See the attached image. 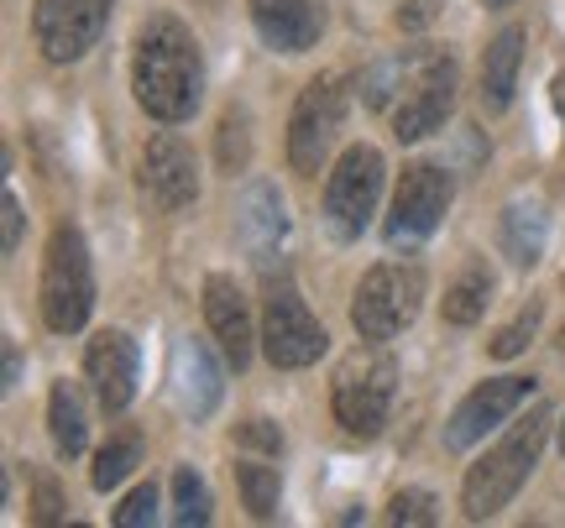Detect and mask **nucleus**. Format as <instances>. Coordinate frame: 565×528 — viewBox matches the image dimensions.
Segmentation results:
<instances>
[{
  "instance_id": "1",
  "label": "nucleus",
  "mask_w": 565,
  "mask_h": 528,
  "mask_svg": "<svg viewBox=\"0 0 565 528\" xmlns=\"http://www.w3.org/2000/svg\"><path fill=\"white\" fill-rule=\"evenodd\" d=\"M131 89L137 105L162 126H179L200 110L204 63L194 47V32L179 17H147L137 32V58H131Z\"/></svg>"
},
{
  "instance_id": "2",
  "label": "nucleus",
  "mask_w": 565,
  "mask_h": 528,
  "mask_svg": "<svg viewBox=\"0 0 565 528\" xmlns=\"http://www.w3.org/2000/svg\"><path fill=\"white\" fill-rule=\"evenodd\" d=\"M545 434H550V408L534 403L529 408V419L508 429L498 445L487 450L477 466L466 471L461 482V508L471 524H487V518H498V513L519 497V487L529 482V471L540 466V450H545Z\"/></svg>"
},
{
  "instance_id": "3",
  "label": "nucleus",
  "mask_w": 565,
  "mask_h": 528,
  "mask_svg": "<svg viewBox=\"0 0 565 528\" xmlns=\"http://www.w3.org/2000/svg\"><path fill=\"white\" fill-rule=\"evenodd\" d=\"M398 392V366L383 351V341L356 346L335 366V382H330V408H335V424L356 440H372L387 424V408Z\"/></svg>"
},
{
  "instance_id": "4",
  "label": "nucleus",
  "mask_w": 565,
  "mask_h": 528,
  "mask_svg": "<svg viewBox=\"0 0 565 528\" xmlns=\"http://www.w3.org/2000/svg\"><path fill=\"white\" fill-rule=\"evenodd\" d=\"M95 309V267H89V246H84L79 225L63 220L47 236V257H42V320L58 335L84 330Z\"/></svg>"
},
{
  "instance_id": "5",
  "label": "nucleus",
  "mask_w": 565,
  "mask_h": 528,
  "mask_svg": "<svg viewBox=\"0 0 565 528\" xmlns=\"http://www.w3.org/2000/svg\"><path fill=\"white\" fill-rule=\"evenodd\" d=\"M424 304V272L414 262H383L372 267L351 299V325L362 341H393L414 325Z\"/></svg>"
},
{
  "instance_id": "6",
  "label": "nucleus",
  "mask_w": 565,
  "mask_h": 528,
  "mask_svg": "<svg viewBox=\"0 0 565 528\" xmlns=\"http://www.w3.org/2000/svg\"><path fill=\"white\" fill-rule=\"evenodd\" d=\"M456 58L440 53V47H419L414 58V74H408L404 95L393 100V137L398 142H424L429 131H440L456 110Z\"/></svg>"
},
{
  "instance_id": "7",
  "label": "nucleus",
  "mask_w": 565,
  "mask_h": 528,
  "mask_svg": "<svg viewBox=\"0 0 565 528\" xmlns=\"http://www.w3.org/2000/svg\"><path fill=\"white\" fill-rule=\"evenodd\" d=\"M383 200V152L377 147H345L341 163L324 183V225L335 241H356Z\"/></svg>"
},
{
  "instance_id": "8",
  "label": "nucleus",
  "mask_w": 565,
  "mask_h": 528,
  "mask_svg": "<svg viewBox=\"0 0 565 528\" xmlns=\"http://www.w3.org/2000/svg\"><path fill=\"white\" fill-rule=\"evenodd\" d=\"M341 121H345V84L341 74H320V79L303 84L299 105L288 116V163L299 179H315L330 158V147L341 137Z\"/></svg>"
},
{
  "instance_id": "9",
  "label": "nucleus",
  "mask_w": 565,
  "mask_h": 528,
  "mask_svg": "<svg viewBox=\"0 0 565 528\" xmlns=\"http://www.w3.org/2000/svg\"><path fill=\"white\" fill-rule=\"evenodd\" d=\"M324 346H330L324 325L309 314V304L299 299V288L278 272V278L267 283V304H263V351H267V362L299 371V366L320 362Z\"/></svg>"
},
{
  "instance_id": "10",
  "label": "nucleus",
  "mask_w": 565,
  "mask_h": 528,
  "mask_svg": "<svg viewBox=\"0 0 565 528\" xmlns=\"http://www.w3.org/2000/svg\"><path fill=\"white\" fill-rule=\"evenodd\" d=\"M110 21V0H38L32 32L47 63H79L100 42Z\"/></svg>"
},
{
  "instance_id": "11",
  "label": "nucleus",
  "mask_w": 565,
  "mask_h": 528,
  "mask_svg": "<svg viewBox=\"0 0 565 528\" xmlns=\"http://www.w3.org/2000/svg\"><path fill=\"white\" fill-rule=\"evenodd\" d=\"M456 183L435 163H408L393 194V215H387V241H424L450 209Z\"/></svg>"
},
{
  "instance_id": "12",
  "label": "nucleus",
  "mask_w": 565,
  "mask_h": 528,
  "mask_svg": "<svg viewBox=\"0 0 565 528\" xmlns=\"http://www.w3.org/2000/svg\"><path fill=\"white\" fill-rule=\"evenodd\" d=\"M529 398H534V377H492V382L471 387L445 424V450H471L477 440H487V429L508 424Z\"/></svg>"
},
{
  "instance_id": "13",
  "label": "nucleus",
  "mask_w": 565,
  "mask_h": 528,
  "mask_svg": "<svg viewBox=\"0 0 565 528\" xmlns=\"http://www.w3.org/2000/svg\"><path fill=\"white\" fill-rule=\"evenodd\" d=\"M141 183L162 209H189L200 200V173H194V152L173 137V131H152L141 147Z\"/></svg>"
},
{
  "instance_id": "14",
  "label": "nucleus",
  "mask_w": 565,
  "mask_h": 528,
  "mask_svg": "<svg viewBox=\"0 0 565 528\" xmlns=\"http://www.w3.org/2000/svg\"><path fill=\"white\" fill-rule=\"evenodd\" d=\"M84 371L95 382V398H100L105 413H121L131 398H137V371H141V356H137V341L126 330H100L89 351H84Z\"/></svg>"
},
{
  "instance_id": "15",
  "label": "nucleus",
  "mask_w": 565,
  "mask_h": 528,
  "mask_svg": "<svg viewBox=\"0 0 565 528\" xmlns=\"http://www.w3.org/2000/svg\"><path fill=\"white\" fill-rule=\"evenodd\" d=\"M204 320H210V335H215L221 356L242 371L252 362L257 330H252V309H246V293L236 288V278H225V272L204 278Z\"/></svg>"
},
{
  "instance_id": "16",
  "label": "nucleus",
  "mask_w": 565,
  "mask_h": 528,
  "mask_svg": "<svg viewBox=\"0 0 565 528\" xmlns=\"http://www.w3.org/2000/svg\"><path fill=\"white\" fill-rule=\"evenodd\" d=\"M252 21L267 47L309 53L324 32V0H252Z\"/></svg>"
},
{
  "instance_id": "17",
  "label": "nucleus",
  "mask_w": 565,
  "mask_h": 528,
  "mask_svg": "<svg viewBox=\"0 0 565 528\" xmlns=\"http://www.w3.org/2000/svg\"><path fill=\"white\" fill-rule=\"evenodd\" d=\"M173 392H179V408L194 424L210 419L215 403H221V366H215L210 346L194 341V335H183L179 346H173Z\"/></svg>"
},
{
  "instance_id": "18",
  "label": "nucleus",
  "mask_w": 565,
  "mask_h": 528,
  "mask_svg": "<svg viewBox=\"0 0 565 528\" xmlns=\"http://www.w3.org/2000/svg\"><path fill=\"white\" fill-rule=\"evenodd\" d=\"M519 63H524V26H503L482 53V110L487 116H503L508 105H513Z\"/></svg>"
},
{
  "instance_id": "19",
  "label": "nucleus",
  "mask_w": 565,
  "mask_h": 528,
  "mask_svg": "<svg viewBox=\"0 0 565 528\" xmlns=\"http://www.w3.org/2000/svg\"><path fill=\"white\" fill-rule=\"evenodd\" d=\"M236 225H242V241L252 246V257L257 262H273V246L282 241V230H288V215H282V200H278V188L267 179L257 183H246V194H242V215H236Z\"/></svg>"
},
{
  "instance_id": "20",
  "label": "nucleus",
  "mask_w": 565,
  "mask_h": 528,
  "mask_svg": "<svg viewBox=\"0 0 565 528\" xmlns=\"http://www.w3.org/2000/svg\"><path fill=\"white\" fill-rule=\"evenodd\" d=\"M545 236H550V220L534 200H513L503 209V220H498V246H503V257L519 272H529L545 257Z\"/></svg>"
},
{
  "instance_id": "21",
  "label": "nucleus",
  "mask_w": 565,
  "mask_h": 528,
  "mask_svg": "<svg viewBox=\"0 0 565 528\" xmlns=\"http://www.w3.org/2000/svg\"><path fill=\"white\" fill-rule=\"evenodd\" d=\"M47 429H53V450H58L63 461L84 455L89 419H84V403H79V392H74V382H53V392H47Z\"/></svg>"
},
{
  "instance_id": "22",
  "label": "nucleus",
  "mask_w": 565,
  "mask_h": 528,
  "mask_svg": "<svg viewBox=\"0 0 565 528\" xmlns=\"http://www.w3.org/2000/svg\"><path fill=\"white\" fill-rule=\"evenodd\" d=\"M487 304H492V272H487L482 257H471L450 278V288H445V320L450 325H477L487 314Z\"/></svg>"
},
{
  "instance_id": "23",
  "label": "nucleus",
  "mask_w": 565,
  "mask_h": 528,
  "mask_svg": "<svg viewBox=\"0 0 565 528\" xmlns=\"http://www.w3.org/2000/svg\"><path fill=\"white\" fill-rule=\"evenodd\" d=\"M137 466H141V429L121 424V429H110V440L100 445V455H95V471H89V482H95V492H110V487H121V482Z\"/></svg>"
},
{
  "instance_id": "24",
  "label": "nucleus",
  "mask_w": 565,
  "mask_h": 528,
  "mask_svg": "<svg viewBox=\"0 0 565 528\" xmlns=\"http://www.w3.org/2000/svg\"><path fill=\"white\" fill-rule=\"evenodd\" d=\"M414 58H419V53H398V58L372 63L362 74V100L372 105V110H393V100L404 95L408 74H414Z\"/></svg>"
},
{
  "instance_id": "25",
  "label": "nucleus",
  "mask_w": 565,
  "mask_h": 528,
  "mask_svg": "<svg viewBox=\"0 0 565 528\" xmlns=\"http://www.w3.org/2000/svg\"><path fill=\"white\" fill-rule=\"evenodd\" d=\"M236 487H242V503L246 513L267 524L273 513H278V497H282V482L273 466H257V461H236Z\"/></svg>"
},
{
  "instance_id": "26",
  "label": "nucleus",
  "mask_w": 565,
  "mask_h": 528,
  "mask_svg": "<svg viewBox=\"0 0 565 528\" xmlns=\"http://www.w3.org/2000/svg\"><path fill=\"white\" fill-rule=\"evenodd\" d=\"M173 497H179V513H173V524L179 528L210 524V487H204V476L194 466L173 471Z\"/></svg>"
},
{
  "instance_id": "27",
  "label": "nucleus",
  "mask_w": 565,
  "mask_h": 528,
  "mask_svg": "<svg viewBox=\"0 0 565 528\" xmlns=\"http://www.w3.org/2000/svg\"><path fill=\"white\" fill-rule=\"evenodd\" d=\"M540 320H545V304H540V299H529V304L519 309V320L498 330V335H492V346H487V351H492L498 362H513V356H519V351H524L529 341H534V330H540Z\"/></svg>"
},
{
  "instance_id": "28",
  "label": "nucleus",
  "mask_w": 565,
  "mask_h": 528,
  "mask_svg": "<svg viewBox=\"0 0 565 528\" xmlns=\"http://www.w3.org/2000/svg\"><path fill=\"white\" fill-rule=\"evenodd\" d=\"M252 121H246V110L242 105H231L221 116V168L225 173H242L246 168V158H252Z\"/></svg>"
},
{
  "instance_id": "29",
  "label": "nucleus",
  "mask_w": 565,
  "mask_h": 528,
  "mask_svg": "<svg viewBox=\"0 0 565 528\" xmlns=\"http://www.w3.org/2000/svg\"><path fill=\"white\" fill-rule=\"evenodd\" d=\"M387 524L429 528L435 524V497H429V492H398V497L387 503Z\"/></svg>"
},
{
  "instance_id": "30",
  "label": "nucleus",
  "mask_w": 565,
  "mask_h": 528,
  "mask_svg": "<svg viewBox=\"0 0 565 528\" xmlns=\"http://www.w3.org/2000/svg\"><path fill=\"white\" fill-rule=\"evenodd\" d=\"M152 518H158V487H152V482H147V487H137L121 508H116V524H121V528H141V524H152Z\"/></svg>"
},
{
  "instance_id": "31",
  "label": "nucleus",
  "mask_w": 565,
  "mask_h": 528,
  "mask_svg": "<svg viewBox=\"0 0 565 528\" xmlns=\"http://www.w3.org/2000/svg\"><path fill=\"white\" fill-rule=\"evenodd\" d=\"M435 17H440V0H404L398 26H404V32H424V26H429Z\"/></svg>"
},
{
  "instance_id": "32",
  "label": "nucleus",
  "mask_w": 565,
  "mask_h": 528,
  "mask_svg": "<svg viewBox=\"0 0 565 528\" xmlns=\"http://www.w3.org/2000/svg\"><path fill=\"white\" fill-rule=\"evenodd\" d=\"M236 440H246V445H263V450H282V434L267 419H246L242 429H236Z\"/></svg>"
},
{
  "instance_id": "33",
  "label": "nucleus",
  "mask_w": 565,
  "mask_h": 528,
  "mask_svg": "<svg viewBox=\"0 0 565 528\" xmlns=\"http://www.w3.org/2000/svg\"><path fill=\"white\" fill-rule=\"evenodd\" d=\"M0 209H6V257H11V251L21 246V200H17V194H6V204H0Z\"/></svg>"
},
{
  "instance_id": "34",
  "label": "nucleus",
  "mask_w": 565,
  "mask_h": 528,
  "mask_svg": "<svg viewBox=\"0 0 565 528\" xmlns=\"http://www.w3.org/2000/svg\"><path fill=\"white\" fill-rule=\"evenodd\" d=\"M21 377V362H17V346H6V387H17Z\"/></svg>"
},
{
  "instance_id": "35",
  "label": "nucleus",
  "mask_w": 565,
  "mask_h": 528,
  "mask_svg": "<svg viewBox=\"0 0 565 528\" xmlns=\"http://www.w3.org/2000/svg\"><path fill=\"white\" fill-rule=\"evenodd\" d=\"M555 105H561V116H565V79H555Z\"/></svg>"
},
{
  "instance_id": "36",
  "label": "nucleus",
  "mask_w": 565,
  "mask_h": 528,
  "mask_svg": "<svg viewBox=\"0 0 565 528\" xmlns=\"http://www.w3.org/2000/svg\"><path fill=\"white\" fill-rule=\"evenodd\" d=\"M487 6H513V0H487Z\"/></svg>"
},
{
  "instance_id": "37",
  "label": "nucleus",
  "mask_w": 565,
  "mask_h": 528,
  "mask_svg": "<svg viewBox=\"0 0 565 528\" xmlns=\"http://www.w3.org/2000/svg\"><path fill=\"white\" fill-rule=\"evenodd\" d=\"M561 450H565V424H561Z\"/></svg>"
},
{
  "instance_id": "38",
  "label": "nucleus",
  "mask_w": 565,
  "mask_h": 528,
  "mask_svg": "<svg viewBox=\"0 0 565 528\" xmlns=\"http://www.w3.org/2000/svg\"><path fill=\"white\" fill-rule=\"evenodd\" d=\"M561 346H565V330H561Z\"/></svg>"
},
{
  "instance_id": "39",
  "label": "nucleus",
  "mask_w": 565,
  "mask_h": 528,
  "mask_svg": "<svg viewBox=\"0 0 565 528\" xmlns=\"http://www.w3.org/2000/svg\"><path fill=\"white\" fill-rule=\"evenodd\" d=\"M561 283H565V278H561Z\"/></svg>"
}]
</instances>
